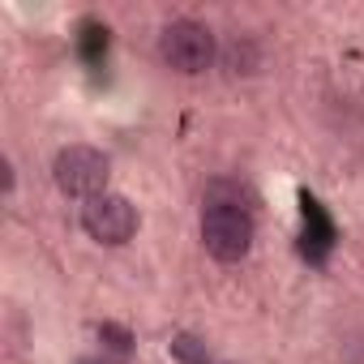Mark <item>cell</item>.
<instances>
[{"label": "cell", "instance_id": "6da1fadb", "mask_svg": "<svg viewBox=\"0 0 364 364\" xmlns=\"http://www.w3.org/2000/svg\"><path fill=\"white\" fill-rule=\"evenodd\" d=\"M202 245L215 262H245L253 249V215L240 202H210L202 210Z\"/></svg>", "mask_w": 364, "mask_h": 364}, {"label": "cell", "instance_id": "7a4b0ae2", "mask_svg": "<svg viewBox=\"0 0 364 364\" xmlns=\"http://www.w3.org/2000/svg\"><path fill=\"white\" fill-rule=\"evenodd\" d=\"M159 56H163V65H171L176 73H189V77H193V73H206V69L215 65L219 43H215L210 26L193 22V18H176V22H167L163 35H159Z\"/></svg>", "mask_w": 364, "mask_h": 364}, {"label": "cell", "instance_id": "3957f363", "mask_svg": "<svg viewBox=\"0 0 364 364\" xmlns=\"http://www.w3.org/2000/svg\"><path fill=\"white\" fill-rule=\"evenodd\" d=\"M52 180L56 189L69 193V198H82V202H95L107 193V180H112V163L103 150L95 146H65L52 163Z\"/></svg>", "mask_w": 364, "mask_h": 364}, {"label": "cell", "instance_id": "277c9868", "mask_svg": "<svg viewBox=\"0 0 364 364\" xmlns=\"http://www.w3.org/2000/svg\"><path fill=\"white\" fill-rule=\"evenodd\" d=\"M82 228H86V236L99 240V245H124V240L137 232V210H133L129 198L103 193V198H95V202L82 206Z\"/></svg>", "mask_w": 364, "mask_h": 364}, {"label": "cell", "instance_id": "5b68a950", "mask_svg": "<svg viewBox=\"0 0 364 364\" xmlns=\"http://www.w3.org/2000/svg\"><path fill=\"white\" fill-rule=\"evenodd\" d=\"M171 355L180 364H210V347L198 338V334H176L171 338Z\"/></svg>", "mask_w": 364, "mask_h": 364}, {"label": "cell", "instance_id": "8992f818", "mask_svg": "<svg viewBox=\"0 0 364 364\" xmlns=\"http://www.w3.org/2000/svg\"><path fill=\"white\" fill-rule=\"evenodd\" d=\"M228 65H232V73H257L253 43H249V39H236V43H232V52H228Z\"/></svg>", "mask_w": 364, "mask_h": 364}, {"label": "cell", "instance_id": "52a82bcc", "mask_svg": "<svg viewBox=\"0 0 364 364\" xmlns=\"http://www.w3.org/2000/svg\"><path fill=\"white\" fill-rule=\"evenodd\" d=\"M103 338H112L107 347H116V351H129V334H124V330H116V326H103Z\"/></svg>", "mask_w": 364, "mask_h": 364}]
</instances>
